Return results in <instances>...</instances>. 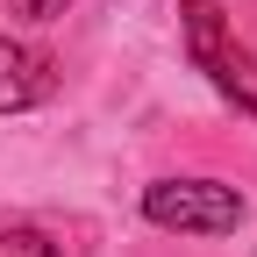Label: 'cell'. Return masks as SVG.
<instances>
[{"mask_svg": "<svg viewBox=\"0 0 257 257\" xmlns=\"http://www.w3.org/2000/svg\"><path fill=\"white\" fill-rule=\"evenodd\" d=\"M64 8H72V0H15V15H22V22H57Z\"/></svg>", "mask_w": 257, "mask_h": 257, "instance_id": "obj_5", "label": "cell"}, {"mask_svg": "<svg viewBox=\"0 0 257 257\" xmlns=\"http://www.w3.org/2000/svg\"><path fill=\"white\" fill-rule=\"evenodd\" d=\"M50 93V64L29 50V43H8L0 36V114H22Z\"/></svg>", "mask_w": 257, "mask_h": 257, "instance_id": "obj_3", "label": "cell"}, {"mask_svg": "<svg viewBox=\"0 0 257 257\" xmlns=\"http://www.w3.org/2000/svg\"><path fill=\"white\" fill-rule=\"evenodd\" d=\"M179 22H186V50L193 64L229 93L243 114H257V93H250V72H243V50H229V22H221L214 0H179Z\"/></svg>", "mask_w": 257, "mask_h": 257, "instance_id": "obj_2", "label": "cell"}, {"mask_svg": "<svg viewBox=\"0 0 257 257\" xmlns=\"http://www.w3.org/2000/svg\"><path fill=\"white\" fill-rule=\"evenodd\" d=\"M0 257H64L43 229H0Z\"/></svg>", "mask_w": 257, "mask_h": 257, "instance_id": "obj_4", "label": "cell"}, {"mask_svg": "<svg viewBox=\"0 0 257 257\" xmlns=\"http://www.w3.org/2000/svg\"><path fill=\"white\" fill-rule=\"evenodd\" d=\"M143 214L179 236H229L243 221V193L221 179H157L143 186Z\"/></svg>", "mask_w": 257, "mask_h": 257, "instance_id": "obj_1", "label": "cell"}]
</instances>
